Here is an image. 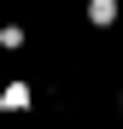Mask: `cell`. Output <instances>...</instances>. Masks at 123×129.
Returning <instances> with one entry per match:
<instances>
[{
	"label": "cell",
	"mask_w": 123,
	"mask_h": 129,
	"mask_svg": "<svg viewBox=\"0 0 123 129\" xmlns=\"http://www.w3.org/2000/svg\"><path fill=\"white\" fill-rule=\"evenodd\" d=\"M0 47H6V53H24V24H6V29H0Z\"/></svg>",
	"instance_id": "obj_3"
},
{
	"label": "cell",
	"mask_w": 123,
	"mask_h": 129,
	"mask_svg": "<svg viewBox=\"0 0 123 129\" xmlns=\"http://www.w3.org/2000/svg\"><path fill=\"white\" fill-rule=\"evenodd\" d=\"M117 12H123V0H88V24H94V29H111Z\"/></svg>",
	"instance_id": "obj_2"
},
{
	"label": "cell",
	"mask_w": 123,
	"mask_h": 129,
	"mask_svg": "<svg viewBox=\"0 0 123 129\" xmlns=\"http://www.w3.org/2000/svg\"><path fill=\"white\" fill-rule=\"evenodd\" d=\"M29 106H35V88H29V82H6V88H0V112H29Z\"/></svg>",
	"instance_id": "obj_1"
}]
</instances>
